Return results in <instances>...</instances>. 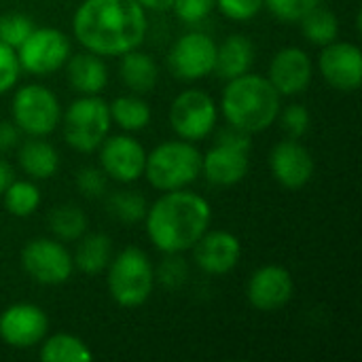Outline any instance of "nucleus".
Listing matches in <instances>:
<instances>
[{"label":"nucleus","instance_id":"20","mask_svg":"<svg viewBox=\"0 0 362 362\" xmlns=\"http://www.w3.org/2000/svg\"><path fill=\"white\" fill-rule=\"evenodd\" d=\"M66 76L81 95H98L108 83V68L95 53H76L66 62Z\"/></svg>","mask_w":362,"mask_h":362},{"label":"nucleus","instance_id":"3","mask_svg":"<svg viewBox=\"0 0 362 362\" xmlns=\"http://www.w3.org/2000/svg\"><path fill=\"white\" fill-rule=\"evenodd\" d=\"M221 108L231 127L259 134L276 123L280 115V93L269 78L246 72L227 83Z\"/></svg>","mask_w":362,"mask_h":362},{"label":"nucleus","instance_id":"9","mask_svg":"<svg viewBox=\"0 0 362 362\" xmlns=\"http://www.w3.org/2000/svg\"><path fill=\"white\" fill-rule=\"evenodd\" d=\"M15 51L21 70L47 76L68 62L72 47L68 36L57 28H34Z\"/></svg>","mask_w":362,"mask_h":362},{"label":"nucleus","instance_id":"19","mask_svg":"<svg viewBox=\"0 0 362 362\" xmlns=\"http://www.w3.org/2000/svg\"><path fill=\"white\" fill-rule=\"evenodd\" d=\"M193 255L204 274L225 276L240 263L242 244L229 231H206L193 246Z\"/></svg>","mask_w":362,"mask_h":362},{"label":"nucleus","instance_id":"8","mask_svg":"<svg viewBox=\"0 0 362 362\" xmlns=\"http://www.w3.org/2000/svg\"><path fill=\"white\" fill-rule=\"evenodd\" d=\"M13 123L19 127V132H25L28 136H49L55 132L62 119V106L57 95L36 83L23 85L15 91L11 102Z\"/></svg>","mask_w":362,"mask_h":362},{"label":"nucleus","instance_id":"2","mask_svg":"<svg viewBox=\"0 0 362 362\" xmlns=\"http://www.w3.org/2000/svg\"><path fill=\"white\" fill-rule=\"evenodd\" d=\"M146 233L163 255L191 250L208 231L212 221L210 204L191 191H165L146 210Z\"/></svg>","mask_w":362,"mask_h":362},{"label":"nucleus","instance_id":"35","mask_svg":"<svg viewBox=\"0 0 362 362\" xmlns=\"http://www.w3.org/2000/svg\"><path fill=\"white\" fill-rule=\"evenodd\" d=\"M76 187L78 191L89 197V199H98L106 193L108 187V176L104 174L102 168H83L76 174Z\"/></svg>","mask_w":362,"mask_h":362},{"label":"nucleus","instance_id":"11","mask_svg":"<svg viewBox=\"0 0 362 362\" xmlns=\"http://www.w3.org/2000/svg\"><path fill=\"white\" fill-rule=\"evenodd\" d=\"M21 265L32 280L47 286L68 282L74 269L72 255L57 240L47 238H36L25 244L21 250Z\"/></svg>","mask_w":362,"mask_h":362},{"label":"nucleus","instance_id":"38","mask_svg":"<svg viewBox=\"0 0 362 362\" xmlns=\"http://www.w3.org/2000/svg\"><path fill=\"white\" fill-rule=\"evenodd\" d=\"M216 8L233 21H248L261 13L263 0H216Z\"/></svg>","mask_w":362,"mask_h":362},{"label":"nucleus","instance_id":"4","mask_svg":"<svg viewBox=\"0 0 362 362\" xmlns=\"http://www.w3.org/2000/svg\"><path fill=\"white\" fill-rule=\"evenodd\" d=\"M202 174V153L189 142H163L146 153L144 176L157 191H176Z\"/></svg>","mask_w":362,"mask_h":362},{"label":"nucleus","instance_id":"37","mask_svg":"<svg viewBox=\"0 0 362 362\" xmlns=\"http://www.w3.org/2000/svg\"><path fill=\"white\" fill-rule=\"evenodd\" d=\"M280 121H282V129L293 140L303 138L310 129V112L303 104H291L288 108H284Z\"/></svg>","mask_w":362,"mask_h":362},{"label":"nucleus","instance_id":"40","mask_svg":"<svg viewBox=\"0 0 362 362\" xmlns=\"http://www.w3.org/2000/svg\"><path fill=\"white\" fill-rule=\"evenodd\" d=\"M11 182H13V168L4 159H0V193H4V189Z\"/></svg>","mask_w":362,"mask_h":362},{"label":"nucleus","instance_id":"17","mask_svg":"<svg viewBox=\"0 0 362 362\" xmlns=\"http://www.w3.org/2000/svg\"><path fill=\"white\" fill-rule=\"evenodd\" d=\"M312 74L310 55L299 47H284L274 55L267 78L280 95H297L310 87Z\"/></svg>","mask_w":362,"mask_h":362},{"label":"nucleus","instance_id":"23","mask_svg":"<svg viewBox=\"0 0 362 362\" xmlns=\"http://www.w3.org/2000/svg\"><path fill=\"white\" fill-rule=\"evenodd\" d=\"M19 165H21V170L30 178L47 180V178H51L57 172L59 155H57V151L49 142L32 136L19 148Z\"/></svg>","mask_w":362,"mask_h":362},{"label":"nucleus","instance_id":"5","mask_svg":"<svg viewBox=\"0 0 362 362\" xmlns=\"http://www.w3.org/2000/svg\"><path fill=\"white\" fill-rule=\"evenodd\" d=\"M155 288V269L140 248H125L108 263V291L121 308H138Z\"/></svg>","mask_w":362,"mask_h":362},{"label":"nucleus","instance_id":"16","mask_svg":"<svg viewBox=\"0 0 362 362\" xmlns=\"http://www.w3.org/2000/svg\"><path fill=\"white\" fill-rule=\"evenodd\" d=\"M295 293V282L288 269L265 265L248 280V301L259 312H276L284 308Z\"/></svg>","mask_w":362,"mask_h":362},{"label":"nucleus","instance_id":"14","mask_svg":"<svg viewBox=\"0 0 362 362\" xmlns=\"http://www.w3.org/2000/svg\"><path fill=\"white\" fill-rule=\"evenodd\" d=\"M49 331L47 314L34 303H15L0 314V339L17 350L32 348Z\"/></svg>","mask_w":362,"mask_h":362},{"label":"nucleus","instance_id":"25","mask_svg":"<svg viewBox=\"0 0 362 362\" xmlns=\"http://www.w3.org/2000/svg\"><path fill=\"white\" fill-rule=\"evenodd\" d=\"M108 110L110 119L125 132H140L151 123V108L138 95H119Z\"/></svg>","mask_w":362,"mask_h":362},{"label":"nucleus","instance_id":"13","mask_svg":"<svg viewBox=\"0 0 362 362\" xmlns=\"http://www.w3.org/2000/svg\"><path fill=\"white\" fill-rule=\"evenodd\" d=\"M144 146L127 134L106 136L100 144V165L104 174L117 182H136L144 174Z\"/></svg>","mask_w":362,"mask_h":362},{"label":"nucleus","instance_id":"33","mask_svg":"<svg viewBox=\"0 0 362 362\" xmlns=\"http://www.w3.org/2000/svg\"><path fill=\"white\" fill-rule=\"evenodd\" d=\"M187 276H189V267H187V261L180 257V252L168 255L157 269V278L165 288L182 286L187 282Z\"/></svg>","mask_w":362,"mask_h":362},{"label":"nucleus","instance_id":"1","mask_svg":"<svg viewBox=\"0 0 362 362\" xmlns=\"http://www.w3.org/2000/svg\"><path fill=\"white\" fill-rule=\"evenodd\" d=\"M72 28L87 51L100 57H119L144 42L146 8L138 0H83Z\"/></svg>","mask_w":362,"mask_h":362},{"label":"nucleus","instance_id":"24","mask_svg":"<svg viewBox=\"0 0 362 362\" xmlns=\"http://www.w3.org/2000/svg\"><path fill=\"white\" fill-rule=\"evenodd\" d=\"M76 242H78V246L72 257L74 265L87 276L102 274L108 267L110 255H112L110 238L104 233H89V235H81Z\"/></svg>","mask_w":362,"mask_h":362},{"label":"nucleus","instance_id":"10","mask_svg":"<svg viewBox=\"0 0 362 362\" xmlns=\"http://www.w3.org/2000/svg\"><path fill=\"white\" fill-rule=\"evenodd\" d=\"M216 104L202 89L182 91L170 108V125L172 129L189 142H197L210 136L216 125Z\"/></svg>","mask_w":362,"mask_h":362},{"label":"nucleus","instance_id":"6","mask_svg":"<svg viewBox=\"0 0 362 362\" xmlns=\"http://www.w3.org/2000/svg\"><path fill=\"white\" fill-rule=\"evenodd\" d=\"M250 168V134L229 127L221 132L216 144L202 155V172L216 187H233Z\"/></svg>","mask_w":362,"mask_h":362},{"label":"nucleus","instance_id":"41","mask_svg":"<svg viewBox=\"0 0 362 362\" xmlns=\"http://www.w3.org/2000/svg\"><path fill=\"white\" fill-rule=\"evenodd\" d=\"M138 2L148 11H168V8H172L174 0H138Z\"/></svg>","mask_w":362,"mask_h":362},{"label":"nucleus","instance_id":"22","mask_svg":"<svg viewBox=\"0 0 362 362\" xmlns=\"http://www.w3.org/2000/svg\"><path fill=\"white\" fill-rule=\"evenodd\" d=\"M119 74L121 81L136 93H148L155 89L159 81V68L155 59L148 53H142L138 49H132L123 55H119Z\"/></svg>","mask_w":362,"mask_h":362},{"label":"nucleus","instance_id":"32","mask_svg":"<svg viewBox=\"0 0 362 362\" xmlns=\"http://www.w3.org/2000/svg\"><path fill=\"white\" fill-rule=\"evenodd\" d=\"M318 4H320V0H263V6L276 19L286 21V23L301 21Z\"/></svg>","mask_w":362,"mask_h":362},{"label":"nucleus","instance_id":"21","mask_svg":"<svg viewBox=\"0 0 362 362\" xmlns=\"http://www.w3.org/2000/svg\"><path fill=\"white\" fill-rule=\"evenodd\" d=\"M255 62V47L248 36L231 34L223 45H216L214 70L221 78L231 81L246 72H250Z\"/></svg>","mask_w":362,"mask_h":362},{"label":"nucleus","instance_id":"28","mask_svg":"<svg viewBox=\"0 0 362 362\" xmlns=\"http://www.w3.org/2000/svg\"><path fill=\"white\" fill-rule=\"evenodd\" d=\"M301 30H303V36L310 42L325 47V45L337 40V36H339V21H337V17H335L333 11L322 8L318 4L316 8H312L301 19Z\"/></svg>","mask_w":362,"mask_h":362},{"label":"nucleus","instance_id":"15","mask_svg":"<svg viewBox=\"0 0 362 362\" xmlns=\"http://www.w3.org/2000/svg\"><path fill=\"white\" fill-rule=\"evenodd\" d=\"M318 68L325 81L339 91H356L362 83V53L352 42H329L322 47Z\"/></svg>","mask_w":362,"mask_h":362},{"label":"nucleus","instance_id":"7","mask_svg":"<svg viewBox=\"0 0 362 362\" xmlns=\"http://www.w3.org/2000/svg\"><path fill=\"white\" fill-rule=\"evenodd\" d=\"M108 104L98 95L74 100L64 112V138L78 153H93L110 132Z\"/></svg>","mask_w":362,"mask_h":362},{"label":"nucleus","instance_id":"29","mask_svg":"<svg viewBox=\"0 0 362 362\" xmlns=\"http://www.w3.org/2000/svg\"><path fill=\"white\" fill-rule=\"evenodd\" d=\"M4 206L13 216L25 218L40 206V191L30 180H15L4 189Z\"/></svg>","mask_w":362,"mask_h":362},{"label":"nucleus","instance_id":"34","mask_svg":"<svg viewBox=\"0 0 362 362\" xmlns=\"http://www.w3.org/2000/svg\"><path fill=\"white\" fill-rule=\"evenodd\" d=\"M216 6V0H174L172 8L185 23H202Z\"/></svg>","mask_w":362,"mask_h":362},{"label":"nucleus","instance_id":"27","mask_svg":"<svg viewBox=\"0 0 362 362\" xmlns=\"http://www.w3.org/2000/svg\"><path fill=\"white\" fill-rule=\"evenodd\" d=\"M49 229L62 242H76L87 231V216L76 206H59L49 214Z\"/></svg>","mask_w":362,"mask_h":362},{"label":"nucleus","instance_id":"12","mask_svg":"<svg viewBox=\"0 0 362 362\" xmlns=\"http://www.w3.org/2000/svg\"><path fill=\"white\" fill-rule=\"evenodd\" d=\"M216 42L204 32L182 34L170 49L168 64L174 76L182 81H197L214 70Z\"/></svg>","mask_w":362,"mask_h":362},{"label":"nucleus","instance_id":"36","mask_svg":"<svg viewBox=\"0 0 362 362\" xmlns=\"http://www.w3.org/2000/svg\"><path fill=\"white\" fill-rule=\"evenodd\" d=\"M19 72H21V66L17 59V51L0 42V95L11 91L17 85Z\"/></svg>","mask_w":362,"mask_h":362},{"label":"nucleus","instance_id":"39","mask_svg":"<svg viewBox=\"0 0 362 362\" xmlns=\"http://www.w3.org/2000/svg\"><path fill=\"white\" fill-rule=\"evenodd\" d=\"M19 144V127L11 121H0V153H6Z\"/></svg>","mask_w":362,"mask_h":362},{"label":"nucleus","instance_id":"18","mask_svg":"<svg viewBox=\"0 0 362 362\" xmlns=\"http://www.w3.org/2000/svg\"><path fill=\"white\" fill-rule=\"evenodd\" d=\"M269 168L274 178L286 189H303L314 176L312 153L293 138L272 148Z\"/></svg>","mask_w":362,"mask_h":362},{"label":"nucleus","instance_id":"30","mask_svg":"<svg viewBox=\"0 0 362 362\" xmlns=\"http://www.w3.org/2000/svg\"><path fill=\"white\" fill-rule=\"evenodd\" d=\"M108 212L125 225H136L146 216V199L138 191H115L106 204Z\"/></svg>","mask_w":362,"mask_h":362},{"label":"nucleus","instance_id":"31","mask_svg":"<svg viewBox=\"0 0 362 362\" xmlns=\"http://www.w3.org/2000/svg\"><path fill=\"white\" fill-rule=\"evenodd\" d=\"M34 30V21L23 13H6L0 15V42L17 49Z\"/></svg>","mask_w":362,"mask_h":362},{"label":"nucleus","instance_id":"26","mask_svg":"<svg viewBox=\"0 0 362 362\" xmlns=\"http://www.w3.org/2000/svg\"><path fill=\"white\" fill-rule=\"evenodd\" d=\"M93 354L85 346V341L68 333H57L49 337L40 348L42 362H89Z\"/></svg>","mask_w":362,"mask_h":362}]
</instances>
